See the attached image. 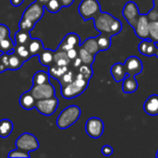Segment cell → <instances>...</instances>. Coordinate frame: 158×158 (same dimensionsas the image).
<instances>
[{
	"instance_id": "cell-25",
	"label": "cell",
	"mask_w": 158,
	"mask_h": 158,
	"mask_svg": "<svg viewBox=\"0 0 158 158\" xmlns=\"http://www.w3.org/2000/svg\"><path fill=\"white\" fill-rule=\"evenodd\" d=\"M49 68V75L50 77L59 81L60 78L69 70V68L66 66V67H61V66H57L56 64H52Z\"/></svg>"
},
{
	"instance_id": "cell-43",
	"label": "cell",
	"mask_w": 158,
	"mask_h": 158,
	"mask_svg": "<svg viewBox=\"0 0 158 158\" xmlns=\"http://www.w3.org/2000/svg\"><path fill=\"white\" fill-rule=\"evenodd\" d=\"M67 54H68V56L69 57V59H70L71 61L74 60L76 57L79 56V51H77L76 47L71 48V49H69V51H67Z\"/></svg>"
},
{
	"instance_id": "cell-10",
	"label": "cell",
	"mask_w": 158,
	"mask_h": 158,
	"mask_svg": "<svg viewBox=\"0 0 158 158\" xmlns=\"http://www.w3.org/2000/svg\"><path fill=\"white\" fill-rule=\"evenodd\" d=\"M149 23L150 20L147 15H140L133 30L136 36L141 40L149 39Z\"/></svg>"
},
{
	"instance_id": "cell-40",
	"label": "cell",
	"mask_w": 158,
	"mask_h": 158,
	"mask_svg": "<svg viewBox=\"0 0 158 158\" xmlns=\"http://www.w3.org/2000/svg\"><path fill=\"white\" fill-rule=\"evenodd\" d=\"M147 17L150 21H158V9L153 7L147 14Z\"/></svg>"
},
{
	"instance_id": "cell-19",
	"label": "cell",
	"mask_w": 158,
	"mask_h": 158,
	"mask_svg": "<svg viewBox=\"0 0 158 158\" xmlns=\"http://www.w3.org/2000/svg\"><path fill=\"white\" fill-rule=\"evenodd\" d=\"M81 46L86 49L89 53H91L94 56H96V54L100 52L99 45L97 43V37H90L86 39L83 43L81 44Z\"/></svg>"
},
{
	"instance_id": "cell-27",
	"label": "cell",
	"mask_w": 158,
	"mask_h": 158,
	"mask_svg": "<svg viewBox=\"0 0 158 158\" xmlns=\"http://www.w3.org/2000/svg\"><path fill=\"white\" fill-rule=\"evenodd\" d=\"M79 56L81 59L83 64L90 65V66H92L94 64V60H95V56L92 55L91 53H89L86 49H84L81 46L80 50H79Z\"/></svg>"
},
{
	"instance_id": "cell-33",
	"label": "cell",
	"mask_w": 158,
	"mask_h": 158,
	"mask_svg": "<svg viewBox=\"0 0 158 158\" xmlns=\"http://www.w3.org/2000/svg\"><path fill=\"white\" fill-rule=\"evenodd\" d=\"M149 39L158 43V21H150L149 23Z\"/></svg>"
},
{
	"instance_id": "cell-1",
	"label": "cell",
	"mask_w": 158,
	"mask_h": 158,
	"mask_svg": "<svg viewBox=\"0 0 158 158\" xmlns=\"http://www.w3.org/2000/svg\"><path fill=\"white\" fill-rule=\"evenodd\" d=\"M81 115V110L77 106H69L64 108L56 118V126L60 130H66L75 124Z\"/></svg>"
},
{
	"instance_id": "cell-9",
	"label": "cell",
	"mask_w": 158,
	"mask_h": 158,
	"mask_svg": "<svg viewBox=\"0 0 158 158\" xmlns=\"http://www.w3.org/2000/svg\"><path fill=\"white\" fill-rule=\"evenodd\" d=\"M122 15L125 18V19L129 22V24L132 28H134L141 14L136 3L133 1H129L128 3H126V5L123 7Z\"/></svg>"
},
{
	"instance_id": "cell-50",
	"label": "cell",
	"mask_w": 158,
	"mask_h": 158,
	"mask_svg": "<svg viewBox=\"0 0 158 158\" xmlns=\"http://www.w3.org/2000/svg\"><path fill=\"white\" fill-rule=\"evenodd\" d=\"M156 56L158 57V47H157V50H156Z\"/></svg>"
},
{
	"instance_id": "cell-37",
	"label": "cell",
	"mask_w": 158,
	"mask_h": 158,
	"mask_svg": "<svg viewBox=\"0 0 158 158\" xmlns=\"http://www.w3.org/2000/svg\"><path fill=\"white\" fill-rule=\"evenodd\" d=\"M121 30H122V22L118 19L115 18L110 27V33L112 34V36H114L118 34L121 31Z\"/></svg>"
},
{
	"instance_id": "cell-7",
	"label": "cell",
	"mask_w": 158,
	"mask_h": 158,
	"mask_svg": "<svg viewBox=\"0 0 158 158\" xmlns=\"http://www.w3.org/2000/svg\"><path fill=\"white\" fill-rule=\"evenodd\" d=\"M30 92L36 100L46 99L56 96V89L50 82L42 84H32V87L31 88Z\"/></svg>"
},
{
	"instance_id": "cell-34",
	"label": "cell",
	"mask_w": 158,
	"mask_h": 158,
	"mask_svg": "<svg viewBox=\"0 0 158 158\" xmlns=\"http://www.w3.org/2000/svg\"><path fill=\"white\" fill-rule=\"evenodd\" d=\"M34 26H35L34 22H32L31 20L25 19V18H21V19L19 22V29L28 31V32H30L31 30H33Z\"/></svg>"
},
{
	"instance_id": "cell-17",
	"label": "cell",
	"mask_w": 158,
	"mask_h": 158,
	"mask_svg": "<svg viewBox=\"0 0 158 158\" xmlns=\"http://www.w3.org/2000/svg\"><path fill=\"white\" fill-rule=\"evenodd\" d=\"M111 75L115 81L120 82L124 80L125 76L127 75V70L125 69L124 64L121 63H115L110 69Z\"/></svg>"
},
{
	"instance_id": "cell-23",
	"label": "cell",
	"mask_w": 158,
	"mask_h": 158,
	"mask_svg": "<svg viewBox=\"0 0 158 158\" xmlns=\"http://www.w3.org/2000/svg\"><path fill=\"white\" fill-rule=\"evenodd\" d=\"M24 60L16 53V52H11L9 53V69L8 70H18L19 69L23 64Z\"/></svg>"
},
{
	"instance_id": "cell-30",
	"label": "cell",
	"mask_w": 158,
	"mask_h": 158,
	"mask_svg": "<svg viewBox=\"0 0 158 158\" xmlns=\"http://www.w3.org/2000/svg\"><path fill=\"white\" fill-rule=\"evenodd\" d=\"M63 41H64L65 43L70 44V45L73 46V47H79V46H81V38H80V36H79L77 33H74V32L68 33V34L64 37Z\"/></svg>"
},
{
	"instance_id": "cell-29",
	"label": "cell",
	"mask_w": 158,
	"mask_h": 158,
	"mask_svg": "<svg viewBox=\"0 0 158 158\" xmlns=\"http://www.w3.org/2000/svg\"><path fill=\"white\" fill-rule=\"evenodd\" d=\"M14 52H16L25 62L29 60L31 57V55L27 47V45H22V44H15L14 47Z\"/></svg>"
},
{
	"instance_id": "cell-26",
	"label": "cell",
	"mask_w": 158,
	"mask_h": 158,
	"mask_svg": "<svg viewBox=\"0 0 158 158\" xmlns=\"http://www.w3.org/2000/svg\"><path fill=\"white\" fill-rule=\"evenodd\" d=\"M31 37L30 35V32L19 30L15 33V44H22L27 45L29 42L31 41Z\"/></svg>"
},
{
	"instance_id": "cell-36",
	"label": "cell",
	"mask_w": 158,
	"mask_h": 158,
	"mask_svg": "<svg viewBox=\"0 0 158 158\" xmlns=\"http://www.w3.org/2000/svg\"><path fill=\"white\" fill-rule=\"evenodd\" d=\"M75 78H76V76L74 75L73 71L68 70V71L60 78V80H59V82H60L61 87H62V86H65V85H67V84L71 83V82L75 80Z\"/></svg>"
},
{
	"instance_id": "cell-28",
	"label": "cell",
	"mask_w": 158,
	"mask_h": 158,
	"mask_svg": "<svg viewBox=\"0 0 158 158\" xmlns=\"http://www.w3.org/2000/svg\"><path fill=\"white\" fill-rule=\"evenodd\" d=\"M50 75L48 72L40 70L37 71L36 73L33 74L32 77V84H42V83H46L49 82Z\"/></svg>"
},
{
	"instance_id": "cell-42",
	"label": "cell",
	"mask_w": 158,
	"mask_h": 158,
	"mask_svg": "<svg viewBox=\"0 0 158 158\" xmlns=\"http://www.w3.org/2000/svg\"><path fill=\"white\" fill-rule=\"evenodd\" d=\"M101 152H102V154H103L105 156H110L113 154L114 149H113V147H112V146L106 144V145H104V146L102 147Z\"/></svg>"
},
{
	"instance_id": "cell-11",
	"label": "cell",
	"mask_w": 158,
	"mask_h": 158,
	"mask_svg": "<svg viewBox=\"0 0 158 158\" xmlns=\"http://www.w3.org/2000/svg\"><path fill=\"white\" fill-rule=\"evenodd\" d=\"M124 66L127 70V74H130L131 76H137L141 74L143 69V66L141 59L134 56H129L125 60Z\"/></svg>"
},
{
	"instance_id": "cell-45",
	"label": "cell",
	"mask_w": 158,
	"mask_h": 158,
	"mask_svg": "<svg viewBox=\"0 0 158 158\" xmlns=\"http://www.w3.org/2000/svg\"><path fill=\"white\" fill-rule=\"evenodd\" d=\"M74 1L75 0H60V2H61V4H62V6H70L73 3H74Z\"/></svg>"
},
{
	"instance_id": "cell-3",
	"label": "cell",
	"mask_w": 158,
	"mask_h": 158,
	"mask_svg": "<svg viewBox=\"0 0 158 158\" xmlns=\"http://www.w3.org/2000/svg\"><path fill=\"white\" fill-rule=\"evenodd\" d=\"M16 147L23 150L27 153H31L36 151L40 144H39V141L37 140V138L29 132H24L21 135L19 136V138L16 140Z\"/></svg>"
},
{
	"instance_id": "cell-20",
	"label": "cell",
	"mask_w": 158,
	"mask_h": 158,
	"mask_svg": "<svg viewBox=\"0 0 158 158\" xmlns=\"http://www.w3.org/2000/svg\"><path fill=\"white\" fill-rule=\"evenodd\" d=\"M54 53H55V51H51L49 49L44 48L38 55L40 63L43 66L50 67L54 63Z\"/></svg>"
},
{
	"instance_id": "cell-2",
	"label": "cell",
	"mask_w": 158,
	"mask_h": 158,
	"mask_svg": "<svg viewBox=\"0 0 158 158\" xmlns=\"http://www.w3.org/2000/svg\"><path fill=\"white\" fill-rule=\"evenodd\" d=\"M79 14L83 20L94 19L101 12V6L98 0H81L78 7Z\"/></svg>"
},
{
	"instance_id": "cell-18",
	"label": "cell",
	"mask_w": 158,
	"mask_h": 158,
	"mask_svg": "<svg viewBox=\"0 0 158 158\" xmlns=\"http://www.w3.org/2000/svg\"><path fill=\"white\" fill-rule=\"evenodd\" d=\"M70 59L68 56V54L66 51L63 50H56L54 53V63L57 66H61V67H68L70 64Z\"/></svg>"
},
{
	"instance_id": "cell-38",
	"label": "cell",
	"mask_w": 158,
	"mask_h": 158,
	"mask_svg": "<svg viewBox=\"0 0 158 158\" xmlns=\"http://www.w3.org/2000/svg\"><path fill=\"white\" fill-rule=\"evenodd\" d=\"M30 153H27L23 150H20L19 148H17L16 150H12L9 152L8 154V157L10 158H16V157H24V158H30Z\"/></svg>"
},
{
	"instance_id": "cell-51",
	"label": "cell",
	"mask_w": 158,
	"mask_h": 158,
	"mask_svg": "<svg viewBox=\"0 0 158 158\" xmlns=\"http://www.w3.org/2000/svg\"><path fill=\"white\" fill-rule=\"evenodd\" d=\"M156 157H158V150H157V152H156Z\"/></svg>"
},
{
	"instance_id": "cell-49",
	"label": "cell",
	"mask_w": 158,
	"mask_h": 158,
	"mask_svg": "<svg viewBox=\"0 0 158 158\" xmlns=\"http://www.w3.org/2000/svg\"><path fill=\"white\" fill-rule=\"evenodd\" d=\"M154 7L158 9V0H154Z\"/></svg>"
},
{
	"instance_id": "cell-4",
	"label": "cell",
	"mask_w": 158,
	"mask_h": 158,
	"mask_svg": "<svg viewBox=\"0 0 158 158\" xmlns=\"http://www.w3.org/2000/svg\"><path fill=\"white\" fill-rule=\"evenodd\" d=\"M59 105V101L56 96L46 98V99H40L36 100L35 108L36 110L44 115V116H52L57 109Z\"/></svg>"
},
{
	"instance_id": "cell-5",
	"label": "cell",
	"mask_w": 158,
	"mask_h": 158,
	"mask_svg": "<svg viewBox=\"0 0 158 158\" xmlns=\"http://www.w3.org/2000/svg\"><path fill=\"white\" fill-rule=\"evenodd\" d=\"M105 130V124L99 118L93 117L88 118L85 124V131L89 137L93 139H99L102 137Z\"/></svg>"
},
{
	"instance_id": "cell-39",
	"label": "cell",
	"mask_w": 158,
	"mask_h": 158,
	"mask_svg": "<svg viewBox=\"0 0 158 158\" xmlns=\"http://www.w3.org/2000/svg\"><path fill=\"white\" fill-rule=\"evenodd\" d=\"M9 36H10V30H9V28L6 25H5V24L0 23V42L2 40H4L5 38L9 37Z\"/></svg>"
},
{
	"instance_id": "cell-35",
	"label": "cell",
	"mask_w": 158,
	"mask_h": 158,
	"mask_svg": "<svg viewBox=\"0 0 158 158\" xmlns=\"http://www.w3.org/2000/svg\"><path fill=\"white\" fill-rule=\"evenodd\" d=\"M79 73L81 74V76L90 81V79L93 77L94 71H93V68L90 65H86V64H82L80 68H79Z\"/></svg>"
},
{
	"instance_id": "cell-32",
	"label": "cell",
	"mask_w": 158,
	"mask_h": 158,
	"mask_svg": "<svg viewBox=\"0 0 158 158\" xmlns=\"http://www.w3.org/2000/svg\"><path fill=\"white\" fill-rule=\"evenodd\" d=\"M44 7L50 12V13H57L60 11V9L63 7L60 0H49L48 3L44 6Z\"/></svg>"
},
{
	"instance_id": "cell-14",
	"label": "cell",
	"mask_w": 158,
	"mask_h": 158,
	"mask_svg": "<svg viewBox=\"0 0 158 158\" xmlns=\"http://www.w3.org/2000/svg\"><path fill=\"white\" fill-rule=\"evenodd\" d=\"M143 110L149 116H157L158 115V95L153 94L149 96L144 104H143Z\"/></svg>"
},
{
	"instance_id": "cell-41",
	"label": "cell",
	"mask_w": 158,
	"mask_h": 158,
	"mask_svg": "<svg viewBox=\"0 0 158 158\" xmlns=\"http://www.w3.org/2000/svg\"><path fill=\"white\" fill-rule=\"evenodd\" d=\"M0 60L6 67V70H8L9 69V53H4L0 56Z\"/></svg>"
},
{
	"instance_id": "cell-12",
	"label": "cell",
	"mask_w": 158,
	"mask_h": 158,
	"mask_svg": "<svg viewBox=\"0 0 158 158\" xmlns=\"http://www.w3.org/2000/svg\"><path fill=\"white\" fill-rule=\"evenodd\" d=\"M84 91H85L84 88L80 87L73 81L71 83L61 87V95L65 99L69 100V99H72V98H75V97L81 95Z\"/></svg>"
},
{
	"instance_id": "cell-15",
	"label": "cell",
	"mask_w": 158,
	"mask_h": 158,
	"mask_svg": "<svg viewBox=\"0 0 158 158\" xmlns=\"http://www.w3.org/2000/svg\"><path fill=\"white\" fill-rule=\"evenodd\" d=\"M138 81L135 76L127 74L122 81V91L124 94H133L138 90Z\"/></svg>"
},
{
	"instance_id": "cell-46",
	"label": "cell",
	"mask_w": 158,
	"mask_h": 158,
	"mask_svg": "<svg viewBox=\"0 0 158 158\" xmlns=\"http://www.w3.org/2000/svg\"><path fill=\"white\" fill-rule=\"evenodd\" d=\"M24 0H10V3L13 6H19L23 4Z\"/></svg>"
},
{
	"instance_id": "cell-21",
	"label": "cell",
	"mask_w": 158,
	"mask_h": 158,
	"mask_svg": "<svg viewBox=\"0 0 158 158\" xmlns=\"http://www.w3.org/2000/svg\"><path fill=\"white\" fill-rule=\"evenodd\" d=\"M27 47L31 55V56H38L40 52L44 48L43 42L39 38H31L29 44H27Z\"/></svg>"
},
{
	"instance_id": "cell-44",
	"label": "cell",
	"mask_w": 158,
	"mask_h": 158,
	"mask_svg": "<svg viewBox=\"0 0 158 158\" xmlns=\"http://www.w3.org/2000/svg\"><path fill=\"white\" fill-rule=\"evenodd\" d=\"M73 61V66L75 67V68H80L83 63H82V61H81V59L80 58V56H78V57H76L74 60H72Z\"/></svg>"
},
{
	"instance_id": "cell-47",
	"label": "cell",
	"mask_w": 158,
	"mask_h": 158,
	"mask_svg": "<svg viewBox=\"0 0 158 158\" xmlns=\"http://www.w3.org/2000/svg\"><path fill=\"white\" fill-rule=\"evenodd\" d=\"M6 67L4 66V64L1 62V60H0V73H2V72H4V71H6Z\"/></svg>"
},
{
	"instance_id": "cell-22",
	"label": "cell",
	"mask_w": 158,
	"mask_h": 158,
	"mask_svg": "<svg viewBox=\"0 0 158 158\" xmlns=\"http://www.w3.org/2000/svg\"><path fill=\"white\" fill-rule=\"evenodd\" d=\"M14 125L8 118H3L0 120V137L7 138L13 131Z\"/></svg>"
},
{
	"instance_id": "cell-31",
	"label": "cell",
	"mask_w": 158,
	"mask_h": 158,
	"mask_svg": "<svg viewBox=\"0 0 158 158\" xmlns=\"http://www.w3.org/2000/svg\"><path fill=\"white\" fill-rule=\"evenodd\" d=\"M15 47V43L13 42V40L9 37L5 38L4 40H2L0 42V50L4 53H11L13 52Z\"/></svg>"
},
{
	"instance_id": "cell-6",
	"label": "cell",
	"mask_w": 158,
	"mask_h": 158,
	"mask_svg": "<svg viewBox=\"0 0 158 158\" xmlns=\"http://www.w3.org/2000/svg\"><path fill=\"white\" fill-rule=\"evenodd\" d=\"M114 19H115V17L113 15H111L110 13L101 11L93 19L94 21L95 29L100 33H110V27H111V24H112Z\"/></svg>"
},
{
	"instance_id": "cell-24",
	"label": "cell",
	"mask_w": 158,
	"mask_h": 158,
	"mask_svg": "<svg viewBox=\"0 0 158 158\" xmlns=\"http://www.w3.org/2000/svg\"><path fill=\"white\" fill-rule=\"evenodd\" d=\"M97 37V43L100 51H106L111 46V37L110 33H100Z\"/></svg>"
},
{
	"instance_id": "cell-8",
	"label": "cell",
	"mask_w": 158,
	"mask_h": 158,
	"mask_svg": "<svg viewBox=\"0 0 158 158\" xmlns=\"http://www.w3.org/2000/svg\"><path fill=\"white\" fill-rule=\"evenodd\" d=\"M44 6L39 4L38 2H33L31 3L23 12L22 18L28 19L31 20L32 22L36 23L38 22L44 16Z\"/></svg>"
},
{
	"instance_id": "cell-16",
	"label": "cell",
	"mask_w": 158,
	"mask_h": 158,
	"mask_svg": "<svg viewBox=\"0 0 158 158\" xmlns=\"http://www.w3.org/2000/svg\"><path fill=\"white\" fill-rule=\"evenodd\" d=\"M19 106L25 109V110H31L33 108H35V104H36V99L34 98V96L31 94V93L30 91L24 92L19 100Z\"/></svg>"
},
{
	"instance_id": "cell-48",
	"label": "cell",
	"mask_w": 158,
	"mask_h": 158,
	"mask_svg": "<svg viewBox=\"0 0 158 158\" xmlns=\"http://www.w3.org/2000/svg\"><path fill=\"white\" fill-rule=\"evenodd\" d=\"M36 2H38L39 4H41V5H43V6H45L47 3H48V1L49 0H35Z\"/></svg>"
},
{
	"instance_id": "cell-13",
	"label": "cell",
	"mask_w": 158,
	"mask_h": 158,
	"mask_svg": "<svg viewBox=\"0 0 158 158\" xmlns=\"http://www.w3.org/2000/svg\"><path fill=\"white\" fill-rule=\"evenodd\" d=\"M138 49L142 55H144L146 56H156L157 46H156V43H155L150 39H146V40H143L139 44Z\"/></svg>"
}]
</instances>
